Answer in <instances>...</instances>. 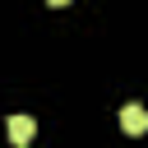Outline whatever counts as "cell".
I'll use <instances>...</instances> for the list:
<instances>
[{
	"label": "cell",
	"instance_id": "2",
	"mask_svg": "<svg viewBox=\"0 0 148 148\" xmlns=\"http://www.w3.org/2000/svg\"><path fill=\"white\" fill-rule=\"evenodd\" d=\"M32 134H37V125H32V116H9V139L23 148V143H32Z\"/></svg>",
	"mask_w": 148,
	"mask_h": 148
},
{
	"label": "cell",
	"instance_id": "1",
	"mask_svg": "<svg viewBox=\"0 0 148 148\" xmlns=\"http://www.w3.org/2000/svg\"><path fill=\"white\" fill-rule=\"evenodd\" d=\"M120 130H125V134H143V130H148V111H143L139 102H130V106L120 111Z\"/></svg>",
	"mask_w": 148,
	"mask_h": 148
},
{
	"label": "cell",
	"instance_id": "3",
	"mask_svg": "<svg viewBox=\"0 0 148 148\" xmlns=\"http://www.w3.org/2000/svg\"><path fill=\"white\" fill-rule=\"evenodd\" d=\"M46 5H56V9H60V5H69V0H46Z\"/></svg>",
	"mask_w": 148,
	"mask_h": 148
}]
</instances>
